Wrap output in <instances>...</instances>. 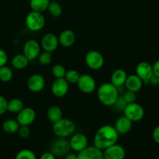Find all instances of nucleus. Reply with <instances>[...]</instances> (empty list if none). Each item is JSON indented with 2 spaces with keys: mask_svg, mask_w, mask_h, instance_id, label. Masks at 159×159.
<instances>
[{
  "mask_svg": "<svg viewBox=\"0 0 159 159\" xmlns=\"http://www.w3.org/2000/svg\"><path fill=\"white\" fill-rule=\"evenodd\" d=\"M30 61L28 60L27 57L24 55L23 54H16L12 58V67L16 69L22 70L26 68L29 64Z\"/></svg>",
  "mask_w": 159,
  "mask_h": 159,
  "instance_id": "4be33fe9",
  "label": "nucleus"
},
{
  "mask_svg": "<svg viewBox=\"0 0 159 159\" xmlns=\"http://www.w3.org/2000/svg\"><path fill=\"white\" fill-rule=\"evenodd\" d=\"M143 85H144L143 81L136 74L127 75L126 82L124 83V85L127 90L134 92L136 93L142 89Z\"/></svg>",
  "mask_w": 159,
  "mask_h": 159,
  "instance_id": "6ab92c4d",
  "label": "nucleus"
},
{
  "mask_svg": "<svg viewBox=\"0 0 159 159\" xmlns=\"http://www.w3.org/2000/svg\"><path fill=\"white\" fill-rule=\"evenodd\" d=\"M37 58H38V61L40 65H43V66H47L51 63L53 57L51 52L43 51V52L40 53Z\"/></svg>",
  "mask_w": 159,
  "mask_h": 159,
  "instance_id": "c756f323",
  "label": "nucleus"
},
{
  "mask_svg": "<svg viewBox=\"0 0 159 159\" xmlns=\"http://www.w3.org/2000/svg\"><path fill=\"white\" fill-rule=\"evenodd\" d=\"M152 137H153V140L156 144H159V126H157L155 127L152 133Z\"/></svg>",
  "mask_w": 159,
  "mask_h": 159,
  "instance_id": "4c0bfd02",
  "label": "nucleus"
},
{
  "mask_svg": "<svg viewBox=\"0 0 159 159\" xmlns=\"http://www.w3.org/2000/svg\"><path fill=\"white\" fill-rule=\"evenodd\" d=\"M55 156L51 153V152H44L43 155H41L40 156V159H54Z\"/></svg>",
  "mask_w": 159,
  "mask_h": 159,
  "instance_id": "a19ab883",
  "label": "nucleus"
},
{
  "mask_svg": "<svg viewBox=\"0 0 159 159\" xmlns=\"http://www.w3.org/2000/svg\"><path fill=\"white\" fill-rule=\"evenodd\" d=\"M132 125L133 122L124 115L117 118L115 122L114 127L119 134H126L131 130Z\"/></svg>",
  "mask_w": 159,
  "mask_h": 159,
  "instance_id": "a211bd4d",
  "label": "nucleus"
},
{
  "mask_svg": "<svg viewBox=\"0 0 159 159\" xmlns=\"http://www.w3.org/2000/svg\"><path fill=\"white\" fill-rule=\"evenodd\" d=\"M51 73H52L53 76L55 77L56 79L58 78H64L66 73V69H65V66L61 64H57V65H54L51 68Z\"/></svg>",
  "mask_w": 159,
  "mask_h": 159,
  "instance_id": "7c9ffc66",
  "label": "nucleus"
},
{
  "mask_svg": "<svg viewBox=\"0 0 159 159\" xmlns=\"http://www.w3.org/2000/svg\"><path fill=\"white\" fill-rule=\"evenodd\" d=\"M127 102H125V100L124 99L123 96H118L117 99L116 100V102H114L112 107H113L115 110L116 112H119V113H122L124 112V109H125L126 106H127Z\"/></svg>",
  "mask_w": 159,
  "mask_h": 159,
  "instance_id": "473e14b6",
  "label": "nucleus"
},
{
  "mask_svg": "<svg viewBox=\"0 0 159 159\" xmlns=\"http://www.w3.org/2000/svg\"><path fill=\"white\" fill-rule=\"evenodd\" d=\"M48 10L50 15L54 18L61 16L62 14V7L57 1H51L48 6Z\"/></svg>",
  "mask_w": 159,
  "mask_h": 159,
  "instance_id": "bb28decb",
  "label": "nucleus"
},
{
  "mask_svg": "<svg viewBox=\"0 0 159 159\" xmlns=\"http://www.w3.org/2000/svg\"><path fill=\"white\" fill-rule=\"evenodd\" d=\"M26 26L30 30L37 32L41 30L45 25V18L42 12L31 11L26 15Z\"/></svg>",
  "mask_w": 159,
  "mask_h": 159,
  "instance_id": "20e7f679",
  "label": "nucleus"
},
{
  "mask_svg": "<svg viewBox=\"0 0 159 159\" xmlns=\"http://www.w3.org/2000/svg\"><path fill=\"white\" fill-rule=\"evenodd\" d=\"M16 159H35L36 155L33 151L30 149H23L20 151L16 155Z\"/></svg>",
  "mask_w": 159,
  "mask_h": 159,
  "instance_id": "2f4dec72",
  "label": "nucleus"
},
{
  "mask_svg": "<svg viewBox=\"0 0 159 159\" xmlns=\"http://www.w3.org/2000/svg\"><path fill=\"white\" fill-rule=\"evenodd\" d=\"M63 116L62 110L57 106H52L49 107L47 111V117L51 122L54 123L61 119Z\"/></svg>",
  "mask_w": 159,
  "mask_h": 159,
  "instance_id": "5701e85b",
  "label": "nucleus"
},
{
  "mask_svg": "<svg viewBox=\"0 0 159 159\" xmlns=\"http://www.w3.org/2000/svg\"><path fill=\"white\" fill-rule=\"evenodd\" d=\"M89 140L85 134L82 133L73 134L69 140L71 150L75 152H79L88 146Z\"/></svg>",
  "mask_w": 159,
  "mask_h": 159,
  "instance_id": "ddd939ff",
  "label": "nucleus"
},
{
  "mask_svg": "<svg viewBox=\"0 0 159 159\" xmlns=\"http://www.w3.org/2000/svg\"><path fill=\"white\" fill-rule=\"evenodd\" d=\"M8 101L3 96L0 95V116L7 112Z\"/></svg>",
  "mask_w": 159,
  "mask_h": 159,
  "instance_id": "c9c22d12",
  "label": "nucleus"
},
{
  "mask_svg": "<svg viewBox=\"0 0 159 159\" xmlns=\"http://www.w3.org/2000/svg\"><path fill=\"white\" fill-rule=\"evenodd\" d=\"M149 84L151 85H159V77L157 75H153L151 77V79H149Z\"/></svg>",
  "mask_w": 159,
  "mask_h": 159,
  "instance_id": "ea45409f",
  "label": "nucleus"
},
{
  "mask_svg": "<svg viewBox=\"0 0 159 159\" xmlns=\"http://www.w3.org/2000/svg\"><path fill=\"white\" fill-rule=\"evenodd\" d=\"M127 77V74L124 70L116 69L113 71L111 75V83L116 88L122 87L125 83Z\"/></svg>",
  "mask_w": 159,
  "mask_h": 159,
  "instance_id": "412c9836",
  "label": "nucleus"
},
{
  "mask_svg": "<svg viewBox=\"0 0 159 159\" xmlns=\"http://www.w3.org/2000/svg\"><path fill=\"white\" fill-rule=\"evenodd\" d=\"M69 89V83L65 78H58L53 82L51 85V93L55 97L62 98L68 93Z\"/></svg>",
  "mask_w": 159,
  "mask_h": 159,
  "instance_id": "f8f14e48",
  "label": "nucleus"
},
{
  "mask_svg": "<svg viewBox=\"0 0 159 159\" xmlns=\"http://www.w3.org/2000/svg\"><path fill=\"white\" fill-rule=\"evenodd\" d=\"M53 133L57 138H67L71 137L75 131V124L71 120L61 118L53 123Z\"/></svg>",
  "mask_w": 159,
  "mask_h": 159,
  "instance_id": "7ed1b4c3",
  "label": "nucleus"
},
{
  "mask_svg": "<svg viewBox=\"0 0 159 159\" xmlns=\"http://www.w3.org/2000/svg\"><path fill=\"white\" fill-rule=\"evenodd\" d=\"M75 34L71 30H65L58 37V41L61 46L65 48H70L75 42Z\"/></svg>",
  "mask_w": 159,
  "mask_h": 159,
  "instance_id": "aec40b11",
  "label": "nucleus"
},
{
  "mask_svg": "<svg viewBox=\"0 0 159 159\" xmlns=\"http://www.w3.org/2000/svg\"><path fill=\"white\" fill-rule=\"evenodd\" d=\"M79 77H80V74L79 71L75 69H70L68 71H66L64 78L69 84H76Z\"/></svg>",
  "mask_w": 159,
  "mask_h": 159,
  "instance_id": "c85d7f7f",
  "label": "nucleus"
},
{
  "mask_svg": "<svg viewBox=\"0 0 159 159\" xmlns=\"http://www.w3.org/2000/svg\"><path fill=\"white\" fill-rule=\"evenodd\" d=\"M50 2V0H30V6L33 11L43 13V12L48 10Z\"/></svg>",
  "mask_w": 159,
  "mask_h": 159,
  "instance_id": "393cba45",
  "label": "nucleus"
},
{
  "mask_svg": "<svg viewBox=\"0 0 159 159\" xmlns=\"http://www.w3.org/2000/svg\"><path fill=\"white\" fill-rule=\"evenodd\" d=\"M119 96V91L111 82H105L99 85L97 97L99 102L106 107H112Z\"/></svg>",
  "mask_w": 159,
  "mask_h": 159,
  "instance_id": "f03ea898",
  "label": "nucleus"
},
{
  "mask_svg": "<svg viewBox=\"0 0 159 159\" xmlns=\"http://www.w3.org/2000/svg\"><path fill=\"white\" fill-rule=\"evenodd\" d=\"M58 44V37L52 33L44 34L40 42V47L43 48V51L51 53L57 50Z\"/></svg>",
  "mask_w": 159,
  "mask_h": 159,
  "instance_id": "2eb2a0df",
  "label": "nucleus"
},
{
  "mask_svg": "<svg viewBox=\"0 0 159 159\" xmlns=\"http://www.w3.org/2000/svg\"><path fill=\"white\" fill-rule=\"evenodd\" d=\"M76 84L79 90L85 94H90L93 93L96 89V80L90 75L84 74L82 75H80V77Z\"/></svg>",
  "mask_w": 159,
  "mask_h": 159,
  "instance_id": "6e6552de",
  "label": "nucleus"
},
{
  "mask_svg": "<svg viewBox=\"0 0 159 159\" xmlns=\"http://www.w3.org/2000/svg\"><path fill=\"white\" fill-rule=\"evenodd\" d=\"M65 159H78V155L74 153H68L65 156Z\"/></svg>",
  "mask_w": 159,
  "mask_h": 159,
  "instance_id": "79ce46f5",
  "label": "nucleus"
},
{
  "mask_svg": "<svg viewBox=\"0 0 159 159\" xmlns=\"http://www.w3.org/2000/svg\"><path fill=\"white\" fill-rule=\"evenodd\" d=\"M124 115L132 122H138L144 116V110L141 105L136 102L128 103L124 110Z\"/></svg>",
  "mask_w": 159,
  "mask_h": 159,
  "instance_id": "39448f33",
  "label": "nucleus"
},
{
  "mask_svg": "<svg viewBox=\"0 0 159 159\" xmlns=\"http://www.w3.org/2000/svg\"><path fill=\"white\" fill-rule=\"evenodd\" d=\"M8 61V54L3 49L0 48V67L4 66Z\"/></svg>",
  "mask_w": 159,
  "mask_h": 159,
  "instance_id": "e433bc0d",
  "label": "nucleus"
},
{
  "mask_svg": "<svg viewBox=\"0 0 159 159\" xmlns=\"http://www.w3.org/2000/svg\"><path fill=\"white\" fill-rule=\"evenodd\" d=\"M36 119V112L31 107H23L16 116L20 126H30Z\"/></svg>",
  "mask_w": 159,
  "mask_h": 159,
  "instance_id": "9d476101",
  "label": "nucleus"
},
{
  "mask_svg": "<svg viewBox=\"0 0 159 159\" xmlns=\"http://www.w3.org/2000/svg\"><path fill=\"white\" fill-rule=\"evenodd\" d=\"M152 69H153V75L159 77V60L152 65Z\"/></svg>",
  "mask_w": 159,
  "mask_h": 159,
  "instance_id": "58836bf2",
  "label": "nucleus"
},
{
  "mask_svg": "<svg viewBox=\"0 0 159 159\" xmlns=\"http://www.w3.org/2000/svg\"><path fill=\"white\" fill-rule=\"evenodd\" d=\"M40 44L34 39H30L25 42L23 48V54L28 58L30 61L37 58L40 53Z\"/></svg>",
  "mask_w": 159,
  "mask_h": 159,
  "instance_id": "1a4fd4ad",
  "label": "nucleus"
},
{
  "mask_svg": "<svg viewBox=\"0 0 159 159\" xmlns=\"http://www.w3.org/2000/svg\"><path fill=\"white\" fill-rule=\"evenodd\" d=\"M13 78V72L9 67L4 65L0 67V81L2 82H9Z\"/></svg>",
  "mask_w": 159,
  "mask_h": 159,
  "instance_id": "cd10ccee",
  "label": "nucleus"
},
{
  "mask_svg": "<svg viewBox=\"0 0 159 159\" xmlns=\"http://www.w3.org/2000/svg\"><path fill=\"white\" fill-rule=\"evenodd\" d=\"M79 159H103V151L96 146H87L83 150L78 152Z\"/></svg>",
  "mask_w": 159,
  "mask_h": 159,
  "instance_id": "dca6fc26",
  "label": "nucleus"
},
{
  "mask_svg": "<svg viewBox=\"0 0 159 159\" xmlns=\"http://www.w3.org/2000/svg\"><path fill=\"white\" fill-rule=\"evenodd\" d=\"M70 148L69 141L65 138H57L54 140L51 144L50 152L56 157H65L68 153H69Z\"/></svg>",
  "mask_w": 159,
  "mask_h": 159,
  "instance_id": "0eeeda50",
  "label": "nucleus"
},
{
  "mask_svg": "<svg viewBox=\"0 0 159 159\" xmlns=\"http://www.w3.org/2000/svg\"><path fill=\"white\" fill-rule=\"evenodd\" d=\"M105 159H123L125 158V149L120 144H113L103 150Z\"/></svg>",
  "mask_w": 159,
  "mask_h": 159,
  "instance_id": "f3484780",
  "label": "nucleus"
},
{
  "mask_svg": "<svg viewBox=\"0 0 159 159\" xmlns=\"http://www.w3.org/2000/svg\"><path fill=\"white\" fill-rule=\"evenodd\" d=\"M17 133L21 138H26L30 134V129L29 126H20Z\"/></svg>",
  "mask_w": 159,
  "mask_h": 159,
  "instance_id": "f704fd0d",
  "label": "nucleus"
},
{
  "mask_svg": "<svg viewBox=\"0 0 159 159\" xmlns=\"http://www.w3.org/2000/svg\"><path fill=\"white\" fill-rule=\"evenodd\" d=\"M122 96L127 104L136 102L137 95H136V93H134V92H132V91H130V90L127 89V91L124 92V95H123Z\"/></svg>",
  "mask_w": 159,
  "mask_h": 159,
  "instance_id": "72a5a7b5",
  "label": "nucleus"
},
{
  "mask_svg": "<svg viewBox=\"0 0 159 159\" xmlns=\"http://www.w3.org/2000/svg\"><path fill=\"white\" fill-rule=\"evenodd\" d=\"M46 81L44 77L40 74H34L29 77L26 82L28 89L34 93H40L44 89Z\"/></svg>",
  "mask_w": 159,
  "mask_h": 159,
  "instance_id": "9b49d317",
  "label": "nucleus"
},
{
  "mask_svg": "<svg viewBox=\"0 0 159 159\" xmlns=\"http://www.w3.org/2000/svg\"><path fill=\"white\" fill-rule=\"evenodd\" d=\"M23 101L18 98H13L8 101L7 111L12 113H18L23 108Z\"/></svg>",
  "mask_w": 159,
  "mask_h": 159,
  "instance_id": "a878e982",
  "label": "nucleus"
},
{
  "mask_svg": "<svg viewBox=\"0 0 159 159\" xmlns=\"http://www.w3.org/2000/svg\"><path fill=\"white\" fill-rule=\"evenodd\" d=\"M20 127V124L17 122L16 120L13 119H8L6 120L3 121L2 125V128L4 130L6 133L12 134L17 133L18 131V129Z\"/></svg>",
  "mask_w": 159,
  "mask_h": 159,
  "instance_id": "b1692460",
  "label": "nucleus"
},
{
  "mask_svg": "<svg viewBox=\"0 0 159 159\" xmlns=\"http://www.w3.org/2000/svg\"><path fill=\"white\" fill-rule=\"evenodd\" d=\"M50 1H59V0H50Z\"/></svg>",
  "mask_w": 159,
  "mask_h": 159,
  "instance_id": "37998d69",
  "label": "nucleus"
},
{
  "mask_svg": "<svg viewBox=\"0 0 159 159\" xmlns=\"http://www.w3.org/2000/svg\"><path fill=\"white\" fill-rule=\"evenodd\" d=\"M85 62L90 69L97 71L103 67L105 60L100 52L93 50V51H89L85 54Z\"/></svg>",
  "mask_w": 159,
  "mask_h": 159,
  "instance_id": "423d86ee",
  "label": "nucleus"
},
{
  "mask_svg": "<svg viewBox=\"0 0 159 159\" xmlns=\"http://www.w3.org/2000/svg\"><path fill=\"white\" fill-rule=\"evenodd\" d=\"M136 75L143 81L144 84H149V79L153 75L152 65L147 61H141L137 65Z\"/></svg>",
  "mask_w": 159,
  "mask_h": 159,
  "instance_id": "4468645a",
  "label": "nucleus"
},
{
  "mask_svg": "<svg viewBox=\"0 0 159 159\" xmlns=\"http://www.w3.org/2000/svg\"><path fill=\"white\" fill-rule=\"evenodd\" d=\"M119 134L114 127L110 125L102 126L98 129L93 138V145L103 151L112 144H116Z\"/></svg>",
  "mask_w": 159,
  "mask_h": 159,
  "instance_id": "f257e3e1",
  "label": "nucleus"
}]
</instances>
